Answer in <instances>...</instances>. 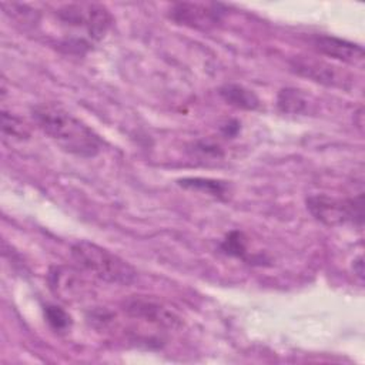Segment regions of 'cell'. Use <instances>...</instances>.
I'll list each match as a JSON object with an SVG mask.
<instances>
[{
	"label": "cell",
	"mask_w": 365,
	"mask_h": 365,
	"mask_svg": "<svg viewBox=\"0 0 365 365\" xmlns=\"http://www.w3.org/2000/svg\"><path fill=\"white\" fill-rule=\"evenodd\" d=\"M307 98L297 88H284L279 91L277 104L282 113L299 114L307 108Z\"/></svg>",
	"instance_id": "11"
},
{
	"label": "cell",
	"mask_w": 365,
	"mask_h": 365,
	"mask_svg": "<svg viewBox=\"0 0 365 365\" xmlns=\"http://www.w3.org/2000/svg\"><path fill=\"white\" fill-rule=\"evenodd\" d=\"M291 67L299 76H304L315 83H321L328 87L348 88L352 84V77L349 76V73L322 60L301 57L295 58L291 63Z\"/></svg>",
	"instance_id": "6"
},
{
	"label": "cell",
	"mask_w": 365,
	"mask_h": 365,
	"mask_svg": "<svg viewBox=\"0 0 365 365\" xmlns=\"http://www.w3.org/2000/svg\"><path fill=\"white\" fill-rule=\"evenodd\" d=\"M364 262H362V257H358V259L354 262V269L356 271V275L362 279L364 277Z\"/></svg>",
	"instance_id": "16"
},
{
	"label": "cell",
	"mask_w": 365,
	"mask_h": 365,
	"mask_svg": "<svg viewBox=\"0 0 365 365\" xmlns=\"http://www.w3.org/2000/svg\"><path fill=\"white\" fill-rule=\"evenodd\" d=\"M181 187L191 188V190H200L205 191L210 195L222 198L227 194V184L218 180H211V178H200V177H191V178H182L178 181Z\"/></svg>",
	"instance_id": "12"
},
{
	"label": "cell",
	"mask_w": 365,
	"mask_h": 365,
	"mask_svg": "<svg viewBox=\"0 0 365 365\" xmlns=\"http://www.w3.org/2000/svg\"><path fill=\"white\" fill-rule=\"evenodd\" d=\"M1 130H3V134L10 138L13 137V138L23 140V138L30 137L29 125L21 118H19L7 111H3V114H1Z\"/></svg>",
	"instance_id": "13"
},
{
	"label": "cell",
	"mask_w": 365,
	"mask_h": 365,
	"mask_svg": "<svg viewBox=\"0 0 365 365\" xmlns=\"http://www.w3.org/2000/svg\"><path fill=\"white\" fill-rule=\"evenodd\" d=\"M44 317L48 325L56 332H66L71 327V317L60 307L56 305H46L44 307Z\"/></svg>",
	"instance_id": "14"
},
{
	"label": "cell",
	"mask_w": 365,
	"mask_h": 365,
	"mask_svg": "<svg viewBox=\"0 0 365 365\" xmlns=\"http://www.w3.org/2000/svg\"><path fill=\"white\" fill-rule=\"evenodd\" d=\"M221 4L215 3H175L171 6L170 17L178 23L198 30H210L217 26L224 14Z\"/></svg>",
	"instance_id": "5"
},
{
	"label": "cell",
	"mask_w": 365,
	"mask_h": 365,
	"mask_svg": "<svg viewBox=\"0 0 365 365\" xmlns=\"http://www.w3.org/2000/svg\"><path fill=\"white\" fill-rule=\"evenodd\" d=\"M71 258L83 269L93 277L114 285H130L137 278L135 268L111 252L90 241H77L71 245Z\"/></svg>",
	"instance_id": "2"
},
{
	"label": "cell",
	"mask_w": 365,
	"mask_h": 365,
	"mask_svg": "<svg viewBox=\"0 0 365 365\" xmlns=\"http://www.w3.org/2000/svg\"><path fill=\"white\" fill-rule=\"evenodd\" d=\"M307 208L315 220L329 227L344 224L362 225V194L348 200L329 197L327 194L309 195L307 198Z\"/></svg>",
	"instance_id": "3"
},
{
	"label": "cell",
	"mask_w": 365,
	"mask_h": 365,
	"mask_svg": "<svg viewBox=\"0 0 365 365\" xmlns=\"http://www.w3.org/2000/svg\"><path fill=\"white\" fill-rule=\"evenodd\" d=\"M71 269L56 267L50 271V288L60 295V298H73L76 291H80L77 278Z\"/></svg>",
	"instance_id": "10"
},
{
	"label": "cell",
	"mask_w": 365,
	"mask_h": 365,
	"mask_svg": "<svg viewBox=\"0 0 365 365\" xmlns=\"http://www.w3.org/2000/svg\"><path fill=\"white\" fill-rule=\"evenodd\" d=\"M127 311L137 318H144L145 321L155 322L158 325L174 327L177 324V318L174 317L173 312H168L165 308H161L160 305H155L148 301H141V299L131 301L127 305Z\"/></svg>",
	"instance_id": "8"
},
{
	"label": "cell",
	"mask_w": 365,
	"mask_h": 365,
	"mask_svg": "<svg viewBox=\"0 0 365 365\" xmlns=\"http://www.w3.org/2000/svg\"><path fill=\"white\" fill-rule=\"evenodd\" d=\"M31 117L48 138L70 154L91 158L103 148L101 137L91 127L56 103L36 104Z\"/></svg>",
	"instance_id": "1"
},
{
	"label": "cell",
	"mask_w": 365,
	"mask_h": 365,
	"mask_svg": "<svg viewBox=\"0 0 365 365\" xmlns=\"http://www.w3.org/2000/svg\"><path fill=\"white\" fill-rule=\"evenodd\" d=\"M221 250L231 255V257H237V258H245L247 255V244H245V238L240 231H231L225 240L221 244Z\"/></svg>",
	"instance_id": "15"
},
{
	"label": "cell",
	"mask_w": 365,
	"mask_h": 365,
	"mask_svg": "<svg viewBox=\"0 0 365 365\" xmlns=\"http://www.w3.org/2000/svg\"><path fill=\"white\" fill-rule=\"evenodd\" d=\"M57 17L70 27L83 29L91 40L103 38L113 24L110 11L97 3L66 4L57 10Z\"/></svg>",
	"instance_id": "4"
},
{
	"label": "cell",
	"mask_w": 365,
	"mask_h": 365,
	"mask_svg": "<svg viewBox=\"0 0 365 365\" xmlns=\"http://www.w3.org/2000/svg\"><path fill=\"white\" fill-rule=\"evenodd\" d=\"M220 96L224 101L235 108L257 110L259 107V98L252 90H248L240 84H225L220 88Z\"/></svg>",
	"instance_id": "9"
},
{
	"label": "cell",
	"mask_w": 365,
	"mask_h": 365,
	"mask_svg": "<svg viewBox=\"0 0 365 365\" xmlns=\"http://www.w3.org/2000/svg\"><path fill=\"white\" fill-rule=\"evenodd\" d=\"M311 43L317 51L331 58L348 63V64H361L364 61V48L362 46L339 38L335 36L317 34L311 38Z\"/></svg>",
	"instance_id": "7"
}]
</instances>
